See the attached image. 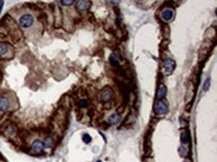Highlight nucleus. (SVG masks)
Returning <instances> with one entry per match:
<instances>
[{
	"label": "nucleus",
	"instance_id": "nucleus-1",
	"mask_svg": "<svg viewBox=\"0 0 217 162\" xmlns=\"http://www.w3.org/2000/svg\"><path fill=\"white\" fill-rule=\"evenodd\" d=\"M18 24L21 28L23 29H28L31 26L34 24V17L33 15H31L29 13H25L23 15H21L18 19Z\"/></svg>",
	"mask_w": 217,
	"mask_h": 162
},
{
	"label": "nucleus",
	"instance_id": "nucleus-2",
	"mask_svg": "<svg viewBox=\"0 0 217 162\" xmlns=\"http://www.w3.org/2000/svg\"><path fill=\"white\" fill-rule=\"evenodd\" d=\"M98 98L101 102H104V103L110 102L113 99V91L111 90L109 87L104 88V89L101 90V92L99 93Z\"/></svg>",
	"mask_w": 217,
	"mask_h": 162
},
{
	"label": "nucleus",
	"instance_id": "nucleus-3",
	"mask_svg": "<svg viewBox=\"0 0 217 162\" xmlns=\"http://www.w3.org/2000/svg\"><path fill=\"white\" fill-rule=\"evenodd\" d=\"M154 110L157 114H165L168 111V103L166 100H157L155 102V106H154Z\"/></svg>",
	"mask_w": 217,
	"mask_h": 162
},
{
	"label": "nucleus",
	"instance_id": "nucleus-4",
	"mask_svg": "<svg viewBox=\"0 0 217 162\" xmlns=\"http://www.w3.org/2000/svg\"><path fill=\"white\" fill-rule=\"evenodd\" d=\"M175 69V61L171 58H166L163 62V71L166 75H170Z\"/></svg>",
	"mask_w": 217,
	"mask_h": 162
},
{
	"label": "nucleus",
	"instance_id": "nucleus-5",
	"mask_svg": "<svg viewBox=\"0 0 217 162\" xmlns=\"http://www.w3.org/2000/svg\"><path fill=\"white\" fill-rule=\"evenodd\" d=\"M44 149H45L44 143H43V141L40 140V139L34 140L33 143L31 144V150H32L35 154H42V153H44Z\"/></svg>",
	"mask_w": 217,
	"mask_h": 162
},
{
	"label": "nucleus",
	"instance_id": "nucleus-6",
	"mask_svg": "<svg viewBox=\"0 0 217 162\" xmlns=\"http://www.w3.org/2000/svg\"><path fill=\"white\" fill-rule=\"evenodd\" d=\"M10 108V101L7 97L0 96V112H6Z\"/></svg>",
	"mask_w": 217,
	"mask_h": 162
},
{
	"label": "nucleus",
	"instance_id": "nucleus-7",
	"mask_svg": "<svg viewBox=\"0 0 217 162\" xmlns=\"http://www.w3.org/2000/svg\"><path fill=\"white\" fill-rule=\"evenodd\" d=\"M91 6V3L88 0H78L76 3V8L79 11H86Z\"/></svg>",
	"mask_w": 217,
	"mask_h": 162
},
{
	"label": "nucleus",
	"instance_id": "nucleus-8",
	"mask_svg": "<svg viewBox=\"0 0 217 162\" xmlns=\"http://www.w3.org/2000/svg\"><path fill=\"white\" fill-rule=\"evenodd\" d=\"M10 46L6 42H0V56L5 57L9 52Z\"/></svg>",
	"mask_w": 217,
	"mask_h": 162
},
{
	"label": "nucleus",
	"instance_id": "nucleus-9",
	"mask_svg": "<svg viewBox=\"0 0 217 162\" xmlns=\"http://www.w3.org/2000/svg\"><path fill=\"white\" fill-rule=\"evenodd\" d=\"M173 11L170 9H166V10H164V11L161 13V17L163 20H165V21H169V20H171L173 18Z\"/></svg>",
	"mask_w": 217,
	"mask_h": 162
},
{
	"label": "nucleus",
	"instance_id": "nucleus-10",
	"mask_svg": "<svg viewBox=\"0 0 217 162\" xmlns=\"http://www.w3.org/2000/svg\"><path fill=\"white\" fill-rule=\"evenodd\" d=\"M120 119H121V116L119 115L118 113H113L108 117V123L112 124V125L117 124L120 121Z\"/></svg>",
	"mask_w": 217,
	"mask_h": 162
},
{
	"label": "nucleus",
	"instance_id": "nucleus-11",
	"mask_svg": "<svg viewBox=\"0 0 217 162\" xmlns=\"http://www.w3.org/2000/svg\"><path fill=\"white\" fill-rule=\"evenodd\" d=\"M166 87L164 85H160L159 88H158L157 90V99L158 100H160V99H163L164 97H165L166 95Z\"/></svg>",
	"mask_w": 217,
	"mask_h": 162
},
{
	"label": "nucleus",
	"instance_id": "nucleus-12",
	"mask_svg": "<svg viewBox=\"0 0 217 162\" xmlns=\"http://www.w3.org/2000/svg\"><path fill=\"white\" fill-rule=\"evenodd\" d=\"M15 133H16V128H15V126H13V125H9V126L5 129V135L8 137L14 136Z\"/></svg>",
	"mask_w": 217,
	"mask_h": 162
},
{
	"label": "nucleus",
	"instance_id": "nucleus-13",
	"mask_svg": "<svg viewBox=\"0 0 217 162\" xmlns=\"http://www.w3.org/2000/svg\"><path fill=\"white\" fill-rule=\"evenodd\" d=\"M43 143H44L45 148H50V147H52V146L54 145V141H53V139H52L51 137H46L43 140Z\"/></svg>",
	"mask_w": 217,
	"mask_h": 162
},
{
	"label": "nucleus",
	"instance_id": "nucleus-14",
	"mask_svg": "<svg viewBox=\"0 0 217 162\" xmlns=\"http://www.w3.org/2000/svg\"><path fill=\"white\" fill-rule=\"evenodd\" d=\"M88 105V100L87 99H80V100L78 101V106L81 107V108H84V107H87Z\"/></svg>",
	"mask_w": 217,
	"mask_h": 162
},
{
	"label": "nucleus",
	"instance_id": "nucleus-15",
	"mask_svg": "<svg viewBox=\"0 0 217 162\" xmlns=\"http://www.w3.org/2000/svg\"><path fill=\"white\" fill-rule=\"evenodd\" d=\"M60 3L63 6H70L74 3V0H60Z\"/></svg>",
	"mask_w": 217,
	"mask_h": 162
},
{
	"label": "nucleus",
	"instance_id": "nucleus-16",
	"mask_svg": "<svg viewBox=\"0 0 217 162\" xmlns=\"http://www.w3.org/2000/svg\"><path fill=\"white\" fill-rule=\"evenodd\" d=\"M82 140H83V142L84 143H90L91 142V137H90V135L89 134H87V133H85L83 135V137H82Z\"/></svg>",
	"mask_w": 217,
	"mask_h": 162
},
{
	"label": "nucleus",
	"instance_id": "nucleus-17",
	"mask_svg": "<svg viewBox=\"0 0 217 162\" xmlns=\"http://www.w3.org/2000/svg\"><path fill=\"white\" fill-rule=\"evenodd\" d=\"M180 140H181V142L183 144H186L188 142V138H187V133L186 132H182L181 134V137H180Z\"/></svg>",
	"mask_w": 217,
	"mask_h": 162
},
{
	"label": "nucleus",
	"instance_id": "nucleus-18",
	"mask_svg": "<svg viewBox=\"0 0 217 162\" xmlns=\"http://www.w3.org/2000/svg\"><path fill=\"white\" fill-rule=\"evenodd\" d=\"M209 87H210V79L208 78V79H206V81L204 82L203 84V91H208L209 90Z\"/></svg>",
	"mask_w": 217,
	"mask_h": 162
},
{
	"label": "nucleus",
	"instance_id": "nucleus-19",
	"mask_svg": "<svg viewBox=\"0 0 217 162\" xmlns=\"http://www.w3.org/2000/svg\"><path fill=\"white\" fill-rule=\"evenodd\" d=\"M179 153H180L181 156H186V154H187L186 148L183 147V146H180V148H179Z\"/></svg>",
	"mask_w": 217,
	"mask_h": 162
},
{
	"label": "nucleus",
	"instance_id": "nucleus-20",
	"mask_svg": "<svg viewBox=\"0 0 217 162\" xmlns=\"http://www.w3.org/2000/svg\"><path fill=\"white\" fill-rule=\"evenodd\" d=\"M3 7H4V0H0V14L2 12Z\"/></svg>",
	"mask_w": 217,
	"mask_h": 162
},
{
	"label": "nucleus",
	"instance_id": "nucleus-21",
	"mask_svg": "<svg viewBox=\"0 0 217 162\" xmlns=\"http://www.w3.org/2000/svg\"><path fill=\"white\" fill-rule=\"evenodd\" d=\"M109 1L111 2V3H113V4H118L121 0H109Z\"/></svg>",
	"mask_w": 217,
	"mask_h": 162
},
{
	"label": "nucleus",
	"instance_id": "nucleus-22",
	"mask_svg": "<svg viewBox=\"0 0 217 162\" xmlns=\"http://www.w3.org/2000/svg\"><path fill=\"white\" fill-rule=\"evenodd\" d=\"M184 162H189V161H188V160H186V161H184Z\"/></svg>",
	"mask_w": 217,
	"mask_h": 162
},
{
	"label": "nucleus",
	"instance_id": "nucleus-23",
	"mask_svg": "<svg viewBox=\"0 0 217 162\" xmlns=\"http://www.w3.org/2000/svg\"><path fill=\"white\" fill-rule=\"evenodd\" d=\"M97 162H101V161H100V160H98V161H97Z\"/></svg>",
	"mask_w": 217,
	"mask_h": 162
},
{
	"label": "nucleus",
	"instance_id": "nucleus-24",
	"mask_svg": "<svg viewBox=\"0 0 217 162\" xmlns=\"http://www.w3.org/2000/svg\"><path fill=\"white\" fill-rule=\"evenodd\" d=\"M138 1H142V0H138Z\"/></svg>",
	"mask_w": 217,
	"mask_h": 162
}]
</instances>
